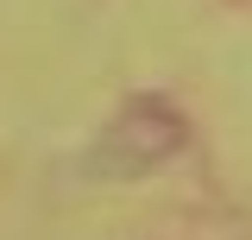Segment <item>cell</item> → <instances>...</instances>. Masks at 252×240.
Segmentation results:
<instances>
[{
  "label": "cell",
  "instance_id": "6da1fadb",
  "mask_svg": "<svg viewBox=\"0 0 252 240\" xmlns=\"http://www.w3.org/2000/svg\"><path fill=\"white\" fill-rule=\"evenodd\" d=\"M177 146H183V114L164 95H132L114 114V133L101 139V158H114L120 171H145V164H164Z\"/></svg>",
  "mask_w": 252,
  "mask_h": 240
}]
</instances>
